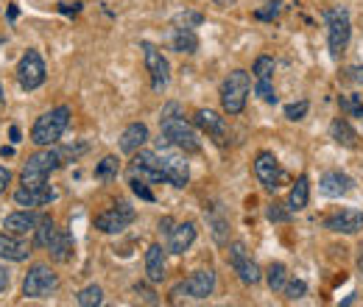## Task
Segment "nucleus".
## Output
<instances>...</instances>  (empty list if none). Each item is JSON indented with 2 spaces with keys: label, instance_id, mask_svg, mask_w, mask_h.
<instances>
[{
  "label": "nucleus",
  "instance_id": "1",
  "mask_svg": "<svg viewBox=\"0 0 363 307\" xmlns=\"http://www.w3.org/2000/svg\"><path fill=\"white\" fill-rule=\"evenodd\" d=\"M160 132L162 137L179 148V151H199L201 148V140H199V132L184 121V115H179V104H168L160 115Z\"/></svg>",
  "mask_w": 363,
  "mask_h": 307
},
{
  "label": "nucleus",
  "instance_id": "2",
  "mask_svg": "<svg viewBox=\"0 0 363 307\" xmlns=\"http://www.w3.org/2000/svg\"><path fill=\"white\" fill-rule=\"evenodd\" d=\"M67 123H70V106H56V109H50L45 115H40L37 118V123H34V129H31V143L34 145H53L65 129H67Z\"/></svg>",
  "mask_w": 363,
  "mask_h": 307
},
{
  "label": "nucleus",
  "instance_id": "3",
  "mask_svg": "<svg viewBox=\"0 0 363 307\" xmlns=\"http://www.w3.org/2000/svg\"><path fill=\"white\" fill-rule=\"evenodd\" d=\"M62 165V154L53 151V148H45V151H37L28 157V162L23 165L20 171V182L26 187H37V184H48V176L53 174L56 168Z\"/></svg>",
  "mask_w": 363,
  "mask_h": 307
},
{
  "label": "nucleus",
  "instance_id": "4",
  "mask_svg": "<svg viewBox=\"0 0 363 307\" xmlns=\"http://www.w3.org/2000/svg\"><path fill=\"white\" fill-rule=\"evenodd\" d=\"M352 40V20H350V11L344 6H335L327 11V43H330V53L338 59L347 45Z\"/></svg>",
  "mask_w": 363,
  "mask_h": 307
},
{
  "label": "nucleus",
  "instance_id": "5",
  "mask_svg": "<svg viewBox=\"0 0 363 307\" xmlns=\"http://www.w3.org/2000/svg\"><path fill=\"white\" fill-rule=\"evenodd\" d=\"M56 288H59V277L45 263L31 265L26 279H23V296L26 299H48V296L56 294Z\"/></svg>",
  "mask_w": 363,
  "mask_h": 307
},
{
  "label": "nucleus",
  "instance_id": "6",
  "mask_svg": "<svg viewBox=\"0 0 363 307\" xmlns=\"http://www.w3.org/2000/svg\"><path fill=\"white\" fill-rule=\"evenodd\" d=\"M249 89H252V82H249V73L246 70H232L221 87V106L227 115H240L246 109V98H249Z\"/></svg>",
  "mask_w": 363,
  "mask_h": 307
},
{
  "label": "nucleus",
  "instance_id": "7",
  "mask_svg": "<svg viewBox=\"0 0 363 307\" xmlns=\"http://www.w3.org/2000/svg\"><path fill=\"white\" fill-rule=\"evenodd\" d=\"M143 56H145V70L151 76V89L154 92H165L171 84V65L162 56V50L157 45L143 43Z\"/></svg>",
  "mask_w": 363,
  "mask_h": 307
},
{
  "label": "nucleus",
  "instance_id": "8",
  "mask_svg": "<svg viewBox=\"0 0 363 307\" xmlns=\"http://www.w3.org/2000/svg\"><path fill=\"white\" fill-rule=\"evenodd\" d=\"M45 73L48 70H45L43 56H40V50L23 53V59H20V65H17V82H20V87L26 89V92L43 87V84H45Z\"/></svg>",
  "mask_w": 363,
  "mask_h": 307
},
{
  "label": "nucleus",
  "instance_id": "9",
  "mask_svg": "<svg viewBox=\"0 0 363 307\" xmlns=\"http://www.w3.org/2000/svg\"><path fill=\"white\" fill-rule=\"evenodd\" d=\"M216 291V271L213 268H201V271H193L179 288H174V296L179 294H187L190 299H210Z\"/></svg>",
  "mask_w": 363,
  "mask_h": 307
},
{
  "label": "nucleus",
  "instance_id": "10",
  "mask_svg": "<svg viewBox=\"0 0 363 307\" xmlns=\"http://www.w3.org/2000/svg\"><path fill=\"white\" fill-rule=\"evenodd\" d=\"M229 265L235 268V274L240 277V282H243V285H257V282L263 279L260 265L249 257V252H246V246H243L240 240L229 246Z\"/></svg>",
  "mask_w": 363,
  "mask_h": 307
},
{
  "label": "nucleus",
  "instance_id": "11",
  "mask_svg": "<svg viewBox=\"0 0 363 307\" xmlns=\"http://www.w3.org/2000/svg\"><path fill=\"white\" fill-rule=\"evenodd\" d=\"M160 165H162V174H165V182H171L174 187H184L190 182V168L184 162V157L179 154V148H162L160 145Z\"/></svg>",
  "mask_w": 363,
  "mask_h": 307
},
{
  "label": "nucleus",
  "instance_id": "12",
  "mask_svg": "<svg viewBox=\"0 0 363 307\" xmlns=\"http://www.w3.org/2000/svg\"><path fill=\"white\" fill-rule=\"evenodd\" d=\"M135 210L129 204H118V207H112V210H106L95 218V229L104 232V235H118V232L129 229L135 223Z\"/></svg>",
  "mask_w": 363,
  "mask_h": 307
},
{
  "label": "nucleus",
  "instance_id": "13",
  "mask_svg": "<svg viewBox=\"0 0 363 307\" xmlns=\"http://www.w3.org/2000/svg\"><path fill=\"white\" fill-rule=\"evenodd\" d=\"M255 176H257V182L266 190H277L279 187V182H282V165H279V160L274 157L272 151H260L255 157Z\"/></svg>",
  "mask_w": 363,
  "mask_h": 307
},
{
  "label": "nucleus",
  "instance_id": "14",
  "mask_svg": "<svg viewBox=\"0 0 363 307\" xmlns=\"http://www.w3.org/2000/svg\"><path fill=\"white\" fill-rule=\"evenodd\" d=\"M129 174L140 176L145 182H165V174H162V165H160V154L157 151H137L135 162L129 165Z\"/></svg>",
  "mask_w": 363,
  "mask_h": 307
},
{
  "label": "nucleus",
  "instance_id": "15",
  "mask_svg": "<svg viewBox=\"0 0 363 307\" xmlns=\"http://www.w3.org/2000/svg\"><path fill=\"white\" fill-rule=\"evenodd\" d=\"M324 229L338 232V235H358L363 229V213L361 210H338L324 218Z\"/></svg>",
  "mask_w": 363,
  "mask_h": 307
},
{
  "label": "nucleus",
  "instance_id": "16",
  "mask_svg": "<svg viewBox=\"0 0 363 307\" xmlns=\"http://www.w3.org/2000/svg\"><path fill=\"white\" fill-rule=\"evenodd\" d=\"M56 199V190L50 187V184H37V187H20L17 193H14V201L20 204V207H28V210H34V207H45Z\"/></svg>",
  "mask_w": 363,
  "mask_h": 307
},
{
  "label": "nucleus",
  "instance_id": "17",
  "mask_svg": "<svg viewBox=\"0 0 363 307\" xmlns=\"http://www.w3.org/2000/svg\"><path fill=\"white\" fill-rule=\"evenodd\" d=\"M196 126L201 129L204 134H210L216 143H227V118H221L218 112H213V109H199L196 112Z\"/></svg>",
  "mask_w": 363,
  "mask_h": 307
},
{
  "label": "nucleus",
  "instance_id": "18",
  "mask_svg": "<svg viewBox=\"0 0 363 307\" xmlns=\"http://www.w3.org/2000/svg\"><path fill=\"white\" fill-rule=\"evenodd\" d=\"M0 257L11 260V263H23V260L31 257V246L26 240H20V235L0 232Z\"/></svg>",
  "mask_w": 363,
  "mask_h": 307
},
{
  "label": "nucleus",
  "instance_id": "19",
  "mask_svg": "<svg viewBox=\"0 0 363 307\" xmlns=\"http://www.w3.org/2000/svg\"><path fill=\"white\" fill-rule=\"evenodd\" d=\"M196 243V223L193 221H184V223H177L168 235V252L171 255H184L190 246Z\"/></svg>",
  "mask_w": 363,
  "mask_h": 307
},
{
  "label": "nucleus",
  "instance_id": "20",
  "mask_svg": "<svg viewBox=\"0 0 363 307\" xmlns=\"http://www.w3.org/2000/svg\"><path fill=\"white\" fill-rule=\"evenodd\" d=\"M352 179L347 174H341V171H327V174H321L318 179V190L324 193V196H333V199H338V196H347L350 190H352Z\"/></svg>",
  "mask_w": 363,
  "mask_h": 307
},
{
  "label": "nucleus",
  "instance_id": "21",
  "mask_svg": "<svg viewBox=\"0 0 363 307\" xmlns=\"http://www.w3.org/2000/svg\"><path fill=\"white\" fill-rule=\"evenodd\" d=\"M48 252H50V260H56V263L73 260V252H76L73 235H70L67 229H56V235H53L50 243H48Z\"/></svg>",
  "mask_w": 363,
  "mask_h": 307
},
{
  "label": "nucleus",
  "instance_id": "22",
  "mask_svg": "<svg viewBox=\"0 0 363 307\" xmlns=\"http://www.w3.org/2000/svg\"><path fill=\"white\" fill-rule=\"evenodd\" d=\"M43 216H37V213H31V210H23V213H11V216H6L3 221V229L6 232H11V235H28V232H34L37 229V223H40Z\"/></svg>",
  "mask_w": 363,
  "mask_h": 307
},
{
  "label": "nucleus",
  "instance_id": "23",
  "mask_svg": "<svg viewBox=\"0 0 363 307\" xmlns=\"http://www.w3.org/2000/svg\"><path fill=\"white\" fill-rule=\"evenodd\" d=\"M145 277L154 285L165 279V249L160 243H151L145 252Z\"/></svg>",
  "mask_w": 363,
  "mask_h": 307
},
{
  "label": "nucleus",
  "instance_id": "24",
  "mask_svg": "<svg viewBox=\"0 0 363 307\" xmlns=\"http://www.w3.org/2000/svg\"><path fill=\"white\" fill-rule=\"evenodd\" d=\"M148 143V126L145 123H132L121 134V151L123 154H137Z\"/></svg>",
  "mask_w": 363,
  "mask_h": 307
},
{
  "label": "nucleus",
  "instance_id": "25",
  "mask_svg": "<svg viewBox=\"0 0 363 307\" xmlns=\"http://www.w3.org/2000/svg\"><path fill=\"white\" fill-rule=\"evenodd\" d=\"M288 210L291 213H302L308 204H311V179L302 174L296 182H294V187H291V193H288Z\"/></svg>",
  "mask_w": 363,
  "mask_h": 307
},
{
  "label": "nucleus",
  "instance_id": "26",
  "mask_svg": "<svg viewBox=\"0 0 363 307\" xmlns=\"http://www.w3.org/2000/svg\"><path fill=\"white\" fill-rule=\"evenodd\" d=\"M330 134H333V140L338 143V145H344V148H355L358 145V132L344 121V118H338V121H333V126H330Z\"/></svg>",
  "mask_w": 363,
  "mask_h": 307
},
{
  "label": "nucleus",
  "instance_id": "27",
  "mask_svg": "<svg viewBox=\"0 0 363 307\" xmlns=\"http://www.w3.org/2000/svg\"><path fill=\"white\" fill-rule=\"evenodd\" d=\"M174 50H179V53H196V50H199V37H196V31L179 26V28L174 31Z\"/></svg>",
  "mask_w": 363,
  "mask_h": 307
},
{
  "label": "nucleus",
  "instance_id": "28",
  "mask_svg": "<svg viewBox=\"0 0 363 307\" xmlns=\"http://www.w3.org/2000/svg\"><path fill=\"white\" fill-rule=\"evenodd\" d=\"M56 235V223L50 216H43L40 223H37V229H34V246L37 249H48V243H50V238Z\"/></svg>",
  "mask_w": 363,
  "mask_h": 307
},
{
  "label": "nucleus",
  "instance_id": "29",
  "mask_svg": "<svg viewBox=\"0 0 363 307\" xmlns=\"http://www.w3.org/2000/svg\"><path fill=\"white\" fill-rule=\"evenodd\" d=\"M266 279H269V288L274 294H282L285 291V282H288V268L282 263H272L266 271Z\"/></svg>",
  "mask_w": 363,
  "mask_h": 307
},
{
  "label": "nucleus",
  "instance_id": "30",
  "mask_svg": "<svg viewBox=\"0 0 363 307\" xmlns=\"http://www.w3.org/2000/svg\"><path fill=\"white\" fill-rule=\"evenodd\" d=\"M274 59L272 56H257L255 59V67H252V73H255V82H272L274 79Z\"/></svg>",
  "mask_w": 363,
  "mask_h": 307
},
{
  "label": "nucleus",
  "instance_id": "31",
  "mask_svg": "<svg viewBox=\"0 0 363 307\" xmlns=\"http://www.w3.org/2000/svg\"><path fill=\"white\" fill-rule=\"evenodd\" d=\"M118 171H121V162H118V157H115V154L104 157V160L95 165V176H98V179H104V182H106V179H115Z\"/></svg>",
  "mask_w": 363,
  "mask_h": 307
},
{
  "label": "nucleus",
  "instance_id": "32",
  "mask_svg": "<svg viewBox=\"0 0 363 307\" xmlns=\"http://www.w3.org/2000/svg\"><path fill=\"white\" fill-rule=\"evenodd\" d=\"M76 302H79L82 307H98L101 302H104V291H101L98 285H87V288L79 291Z\"/></svg>",
  "mask_w": 363,
  "mask_h": 307
},
{
  "label": "nucleus",
  "instance_id": "33",
  "mask_svg": "<svg viewBox=\"0 0 363 307\" xmlns=\"http://www.w3.org/2000/svg\"><path fill=\"white\" fill-rule=\"evenodd\" d=\"M291 210H288V204H282V201H272L269 207H266V218L272 221V223H288L291 221Z\"/></svg>",
  "mask_w": 363,
  "mask_h": 307
},
{
  "label": "nucleus",
  "instance_id": "34",
  "mask_svg": "<svg viewBox=\"0 0 363 307\" xmlns=\"http://www.w3.org/2000/svg\"><path fill=\"white\" fill-rule=\"evenodd\" d=\"M308 294V282L305 279H294V277H288V282H285V291H282V296L285 299H302Z\"/></svg>",
  "mask_w": 363,
  "mask_h": 307
},
{
  "label": "nucleus",
  "instance_id": "35",
  "mask_svg": "<svg viewBox=\"0 0 363 307\" xmlns=\"http://www.w3.org/2000/svg\"><path fill=\"white\" fill-rule=\"evenodd\" d=\"M341 109L350 115V118H361L363 121V101L358 98V95H341Z\"/></svg>",
  "mask_w": 363,
  "mask_h": 307
},
{
  "label": "nucleus",
  "instance_id": "36",
  "mask_svg": "<svg viewBox=\"0 0 363 307\" xmlns=\"http://www.w3.org/2000/svg\"><path fill=\"white\" fill-rule=\"evenodd\" d=\"M210 226H213V238H216V243H227V229H229V223L227 218L221 216V213H216V216H210Z\"/></svg>",
  "mask_w": 363,
  "mask_h": 307
},
{
  "label": "nucleus",
  "instance_id": "37",
  "mask_svg": "<svg viewBox=\"0 0 363 307\" xmlns=\"http://www.w3.org/2000/svg\"><path fill=\"white\" fill-rule=\"evenodd\" d=\"M308 109H311V104H308V101L288 104V106H285V118H288V121H302V118L308 115Z\"/></svg>",
  "mask_w": 363,
  "mask_h": 307
},
{
  "label": "nucleus",
  "instance_id": "38",
  "mask_svg": "<svg viewBox=\"0 0 363 307\" xmlns=\"http://www.w3.org/2000/svg\"><path fill=\"white\" fill-rule=\"evenodd\" d=\"M132 190H135L140 199H145V201H154V193L148 190V184H145V179H137V176H132Z\"/></svg>",
  "mask_w": 363,
  "mask_h": 307
},
{
  "label": "nucleus",
  "instance_id": "39",
  "mask_svg": "<svg viewBox=\"0 0 363 307\" xmlns=\"http://www.w3.org/2000/svg\"><path fill=\"white\" fill-rule=\"evenodd\" d=\"M257 95H260L266 104H277V92H274L272 82H257Z\"/></svg>",
  "mask_w": 363,
  "mask_h": 307
},
{
  "label": "nucleus",
  "instance_id": "40",
  "mask_svg": "<svg viewBox=\"0 0 363 307\" xmlns=\"http://www.w3.org/2000/svg\"><path fill=\"white\" fill-rule=\"evenodd\" d=\"M266 6H269V9H260V11H257V17H260V20H272V17H277L282 3H279V0H272V3H266Z\"/></svg>",
  "mask_w": 363,
  "mask_h": 307
},
{
  "label": "nucleus",
  "instance_id": "41",
  "mask_svg": "<svg viewBox=\"0 0 363 307\" xmlns=\"http://www.w3.org/2000/svg\"><path fill=\"white\" fill-rule=\"evenodd\" d=\"M135 291L143 296V302H148V305H157V302H160V299H157V294H154V291H148L145 285H135Z\"/></svg>",
  "mask_w": 363,
  "mask_h": 307
},
{
  "label": "nucleus",
  "instance_id": "42",
  "mask_svg": "<svg viewBox=\"0 0 363 307\" xmlns=\"http://www.w3.org/2000/svg\"><path fill=\"white\" fill-rule=\"evenodd\" d=\"M9 182H11V174L0 165V193H6V187H9Z\"/></svg>",
  "mask_w": 363,
  "mask_h": 307
},
{
  "label": "nucleus",
  "instance_id": "43",
  "mask_svg": "<svg viewBox=\"0 0 363 307\" xmlns=\"http://www.w3.org/2000/svg\"><path fill=\"white\" fill-rule=\"evenodd\" d=\"M347 79H352V82H363V67H350V70H347Z\"/></svg>",
  "mask_w": 363,
  "mask_h": 307
},
{
  "label": "nucleus",
  "instance_id": "44",
  "mask_svg": "<svg viewBox=\"0 0 363 307\" xmlns=\"http://www.w3.org/2000/svg\"><path fill=\"white\" fill-rule=\"evenodd\" d=\"M9 279H11V277H9V271H6L3 265H0V294H3L6 288H9Z\"/></svg>",
  "mask_w": 363,
  "mask_h": 307
},
{
  "label": "nucleus",
  "instance_id": "45",
  "mask_svg": "<svg viewBox=\"0 0 363 307\" xmlns=\"http://www.w3.org/2000/svg\"><path fill=\"white\" fill-rule=\"evenodd\" d=\"M171 226H174V221H171V218L160 221V232H162V235H171Z\"/></svg>",
  "mask_w": 363,
  "mask_h": 307
},
{
  "label": "nucleus",
  "instance_id": "46",
  "mask_svg": "<svg viewBox=\"0 0 363 307\" xmlns=\"http://www.w3.org/2000/svg\"><path fill=\"white\" fill-rule=\"evenodd\" d=\"M11 140H14V143H20V129H17V126L11 129Z\"/></svg>",
  "mask_w": 363,
  "mask_h": 307
},
{
  "label": "nucleus",
  "instance_id": "47",
  "mask_svg": "<svg viewBox=\"0 0 363 307\" xmlns=\"http://www.w3.org/2000/svg\"><path fill=\"white\" fill-rule=\"evenodd\" d=\"M358 265H361V271H363V255H361V257H358Z\"/></svg>",
  "mask_w": 363,
  "mask_h": 307
},
{
  "label": "nucleus",
  "instance_id": "48",
  "mask_svg": "<svg viewBox=\"0 0 363 307\" xmlns=\"http://www.w3.org/2000/svg\"><path fill=\"white\" fill-rule=\"evenodd\" d=\"M0 104H3V87H0Z\"/></svg>",
  "mask_w": 363,
  "mask_h": 307
}]
</instances>
